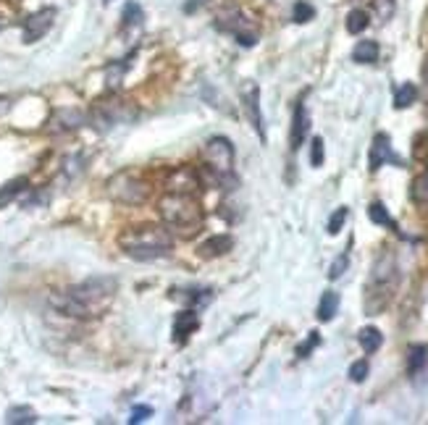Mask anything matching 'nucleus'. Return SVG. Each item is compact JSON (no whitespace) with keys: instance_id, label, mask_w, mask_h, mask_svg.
Returning a JSON list of instances; mask_svg holds the SVG:
<instances>
[{"instance_id":"37","label":"nucleus","mask_w":428,"mask_h":425,"mask_svg":"<svg viewBox=\"0 0 428 425\" xmlns=\"http://www.w3.org/2000/svg\"><path fill=\"white\" fill-rule=\"evenodd\" d=\"M0 111H5V100H0Z\"/></svg>"},{"instance_id":"21","label":"nucleus","mask_w":428,"mask_h":425,"mask_svg":"<svg viewBox=\"0 0 428 425\" xmlns=\"http://www.w3.org/2000/svg\"><path fill=\"white\" fill-rule=\"evenodd\" d=\"M379 58V43L376 40H360L354 45L352 50V60L354 63H373Z\"/></svg>"},{"instance_id":"13","label":"nucleus","mask_w":428,"mask_h":425,"mask_svg":"<svg viewBox=\"0 0 428 425\" xmlns=\"http://www.w3.org/2000/svg\"><path fill=\"white\" fill-rule=\"evenodd\" d=\"M50 124H53L50 126L53 132H71V129H79L85 124V113L76 111V108H60V111L53 113Z\"/></svg>"},{"instance_id":"1","label":"nucleus","mask_w":428,"mask_h":425,"mask_svg":"<svg viewBox=\"0 0 428 425\" xmlns=\"http://www.w3.org/2000/svg\"><path fill=\"white\" fill-rule=\"evenodd\" d=\"M118 292V281L113 276H92V279L82 281L76 286H69L66 292H58L50 297V305L60 310L63 315L71 318H98L105 310L111 308L113 297Z\"/></svg>"},{"instance_id":"3","label":"nucleus","mask_w":428,"mask_h":425,"mask_svg":"<svg viewBox=\"0 0 428 425\" xmlns=\"http://www.w3.org/2000/svg\"><path fill=\"white\" fill-rule=\"evenodd\" d=\"M158 216L168 229H174L184 239H190L203 229V207H200V200L192 194L166 192L158 200Z\"/></svg>"},{"instance_id":"10","label":"nucleus","mask_w":428,"mask_h":425,"mask_svg":"<svg viewBox=\"0 0 428 425\" xmlns=\"http://www.w3.org/2000/svg\"><path fill=\"white\" fill-rule=\"evenodd\" d=\"M384 163H394V165H405L399 155H394V150H392V139L386 137L384 132L376 134L373 137V145H370V152H368V168L370 171H379Z\"/></svg>"},{"instance_id":"36","label":"nucleus","mask_w":428,"mask_h":425,"mask_svg":"<svg viewBox=\"0 0 428 425\" xmlns=\"http://www.w3.org/2000/svg\"><path fill=\"white\" fill-rule=\"evenodd\" d=\"M5 24H8V21H5V19H0V30H5Z\"/></svg>"},{"instance_id":"15","label":"nucleus","mask_w":428,"mask_h":425,"mask_svg":"<svg viewBox=\"0 0 428 425\" xmlns=\"http://www.w3.org/2000/svg\"><path fill=\"white\" fill-rule=\"evenodd\" d=\"M197 325H200V318H197V312L194 310H184V312H179L177 323H174V341H187L190 334L197 331Z\"/></svg>"},{"instance_id":"29","label":"nucleus","mask_w":428,"mask_h":425,"mask_svg":"<svg viewBox=\"0 0 428 425\" xmlns=\"http://www.w3.org/2000/svg\"><path fill=\"white\" fill-rule=\"evenodd\" d=\"M347 216H350V210L347 207H339L331 218H328V226H326V231L328 234H339L341 231V226H344V220H347Z\"/></svg>"},{"instance_id":"22","label":"nucleus","mask_w":428,"mask_h":425,"mask_svg":"<svg viewBox=\"0 0 428 425\" xmlns=\"http://www.w3.org/2000/svg\"><path fill=\"white\" fill-rule=\"evenodd\" d=\"M418 100V87H415L413 82H407V84H402L397 89V95H394V108L397 111H405V108H410V105Z\"/></svg>"},{"instance_id":"19","label":"nucleus","mask_w":428,"mask_h":425,"mask_svg":"<svg viewBox=\"0 0 428 425\" xmlns=\"http://www.w3.org/2000/svg\"><path fill=\"white\" fill-rule=\"evenodd\" d=\"M337 310H339V294L337 292H324L321 302H318V321L321 323L334 321Z\"/></svg>"},{"instance_id":"4","label":"nucleus","mask_w":428,"mask_h":425,"mask_svg":"<svg viewBox=\"0 0 428 425\" xmlns=\"http://www.w3.org/2000/svg\"><path fill=\"white\" fill-rule=\"evenodd\" d=\"M200 181L207 187H218V189H234V147L226 137H213L203 147V171Z\"/></svg>"},{"instance_id":"26","label":"nucleus","mask_w":428,"mask_h":425,"mask_svg":"<svg viewBox=\"0 0 428 425\" xmlns=\"http://www.w3.org/2000/svg\"><path fill=\"white\" fill-rule=\"evenodd\" d=\"M426 360H428V347H423V344L410 347V354H407V370H410V376L426 365Z\"/></svg>"},{"instance_id":"16","label":"nucleus","mask_w":428,"mask_h":425,"mask_svg":"<svg viewBox=\"0 0 428 425\" xmlns=\"http://www.w3.org/2000/svg\"><path fill=\"white\" fill-rule=\"evenodd\" d=\"M142 27V8L139 3H126L124 11H121V32L129 34L132 30H139Z\"/></svg>"},{"instance_id":"2","label":"nucleus","mask_w":428,"mask_h":425,"mask_svg":"<svg viewBox=\"0 0 428 425\" xmlns=\"http://www.w3.org/2000/svg\"><path fill=\"white\" fill-rule=\"evenodd\" d=\"M118 247L124 249V255H129L132 260L148 263V260H158L171 252V234L153 226V223H142V226H132L124 234L118 236Z\"/></svg>"},{"instance_id":"33","label":"nucleus","mask_w":428,"mask_h":425,"mask_svg":"<svg viewBox=\"0 0 428 425\" xmlns=\"http://www.w3.org/2000/svg\"><path fill=\"white\" fill-rule=\"evenodd\" d=\"M321 344V336H318V331H311V336H308V341H302L300 347H297V357H308V354L315 349Z\"/></svg>"},{"instance_id":"25","label":"nucleus","mask_w":428,"mask_h":425,"mask_svg":"<svg viewBox=\"0 0 428 425\" xmlns=\"http://www.w3.org/2000/svg\"><path fill=\"white\" fill-rule=\"evenodd\" d=\"M5 423L14 425H27V423H37V415L32 407H11L5 412Z\"/></svg>"},{"instance_id":"27","label":"nucleus","mask_w":428,"mask_h":425,"mask_svg":"<svg viewBox=\"0 0 428 425\" xmlns=\"http://www.w3.org/2000/svg\"><path fill=\"white\" fill-rule=\"evenodd\" d=\"M415 203H428V171L413 181V189H410Z\"/></svg>"},{"instance_id":"35","label":"nucleus","mask_w":428,"mask_h":425,"mask_svg":"<svg viewBox=\"0 0 428 425\" xmlns=\"http://www.w3.org/2000/svg\"><path fill=\"white\" fill-rule=\"evenodd\" d=\"M200 3H205V0H187V3H184V11H187V14H192Z\"/></svg>"},{"instance_id":"30","label":"nucleus","mask_w":428,"mask_h":425,"mask_svg":"<svg viewBox=\"0 0 428 425\" xmlns=\"http://www.w3.org/2000/svg\"><path fill=\"white\" fill-rule=\"evenodd\" d=\"M368 363L365 360H357V363H352L350 365V381H354V383H363L365 378H368Z\"/></svg>"},{"instance_id":"12","label":"nucleus","mask_w":428,"mask_h":425,"mask_svg":"<svg viewBox=\"0 0 428 425\" xmlns=\"http://www.w3.org/2000/svg\"><path fill=\"white\" fill-rule=\"evenodd\" d=\"M308 129H311V116H308L305 100H297L295 116H292V150H295V152L302 147V142H305Z\"/></svg>"},{"instance_id":"20","label":"nucleus","mask_w":428,"mask_h":425,"mask_svg":"<svg viewBox=\"0 0 428 425\" xmlns=\"http://www.w3.org/2000/svg\"><path fill=\"white\" fill-rule=\"evenodd\" d=\"M179 299H184V302H190L194 310L197 308H207L210 302H213V289H181V294H177Z\"/></svg>"},{"instance_id":"23","label":"nucleus","mask_w":428,"mask_h":425,"mask_svg":"<svg viewBox=\"0 0 428 425\" xmlns=\"http://www.w3.org/2000/svg\"><path fill=\"white\" fill-rule=\"evenodd\" d=\"M368 24H370V16H368V11H363V8H354V11H350V16H347V32H350V34L365 32Z\"/></svg>"},{"instance_id":"32","label":"nucleus","mask_w":428,"mask_h":425,"mask_svg":"<svg viewBox=\"0 0 428 425\" xmlns=\"http://www.w3.org/2000/svg\"><path fill=\"white\" fill-rule=\"evenodd\" d=\"M311 163H313V168H321L324 165V139L321 137H315L311 142Z\"/></svg>"},{"instance_id":"31","label":"nucleus","mask_w":428,"mask_h":425,"mask_svg":"<svg viewBox=\"0 0 428 425\" xmlns=\"http://www.w3.org/2000/svg\"><path fill=\"white\" fill-rule=\"evenodd\" d=\"M347 265H350V252H344V255H339L337 260H334V265H331V271H328V279H341L344 276V271H347Z\"/></svg>"},{"instance_id":"9","label":"nucleus","mask_w":428,"mask_h":425,"mask_svg":"<svg viewBox=\"0 0 428 425\" xmlns=\"http://www.w3.org/2000/svg\"><path fill=\"white\" fill-rule=\"evenodd\" d=\"M242 108H245V116L252 124V129L266 142V126H263V113H260V87L255 82H245V87H242Z\"/></svg>"},{"instance_id":"6","label":"nucleus","mask_w":428,"mask_h":425,"mask_svg":"<svg viewBox=\"0 0 428 425\" xmlns=\"http://www.w3.org/2000/svg\"><path fill=\"white\" fill-rule=\"evenodd\" d=\"M139 118V111L134 108L129 100H121V97H105L98 100L89 111V124L98 129V132H108L118 124H132Z\"/></svg>"},{"instance_id":"24","label":"nucleus","mask_w":428,"mask_h":425,"mask_svg":"<svg viewBox=\"0 0 428 425\" xmlns=\"http://www.w3.org/2000/svg\"><path fill=\"white\" fill-rule=\"evenodd\" d=\"M368 218L373 220V223H379V226H386V229H394V231H397V223H394V218L389 216V210H386L381 203H370Z\"/></svg>"},{"instance_id":"7","label":"nucleus","mask_w":428,"mask_h":425,"mask_svg":"<svg viewBox=\"0 0 428 425\" xmlns=\"http://www.w3.org/2000/svg\"><path fill=\"white\" fill-rule=\"evenodd\" d=\"M108 194L124 205H142L150 197V184L132 171H121L108 181Z\"/></svg>"},{"instance_id":"18","label":"nucleus","mask_w":428,"mask_h":425,"mask_svg":"<svg viewBox=\"0 0 428 425\" xmlns=\"http://www.w3.org/2000/svg\"><path fill=\"white\" fill-rule=\"evenodd\" d=\"M357 341H360V347H363V352L373 354L381 344H384V336H381V331L379 328H373V325H365V328H360V334H357Z\"/></svg>"},{"instance_id":"28","label":"nucleus","mask_w":428,"mask_h":425,"mask_svg":"<svg viewBox=\"0 0 428 425\" xmlns=\"http://www.w3.org/2000/svg\"><path fill=\"white\" fill-rule=\"evenodd\" d=\"M297 24H305V21H311L313 16H315V8H313L308 0H297L295 3V11H292Z\"/></svg>"},{"instance_id":"14","label":"nucleus","mask_w":428,"mask_h":425,"mask_svg":"<svg viewBox=\"0 0 428 425\" xmlns=\"http://www.w3.org/2000/svg\"><path fill=\"white\" fill-rule=\"evenodd\" d=\"M234 247V239L229 234H216V236H207L205 242L200 244V257H221V255H226L229 249Z\"/></svg>"},{"instance_id":"34","label":"nucleus","mask_w":428,"mask_h":425,"mask_svg":"<svg viewBox=\"0 0 428 425\" xmlns=\"http://www.w3.org/2000/svg\"><path fill=\"white\" fill-rule=\"evenodd\" d=\"M150 415H153V407H148V404H142V407H134V410H132V417H129V423H132V425L145 423Z\"/></svg>"},{"instance_id":"17","label":"nucleus","mask_w":428,"mask_h":425,"mask_svg":"<svg viewBox=\"0 0 428 425\" xmlns=\"http://www.w3.org/2000/svg\"><path fill=\"white\" fill-rule=\"evenodd\" d=\"M30 187V181L24 176H19V179H11V181H5L3 187H0V210L8 205V203H14L16 197L21 194V192Z\"/></svg>"},{"instance_id":"5","label":"nucleus","mask_w":428,"mask_h":425,"mask_svg":"<svg viewBox=\"0 0 428 425\" xmlns=\"http://www.w3.org/2000/svg\"><path fill=\"white\" fill-rule=\"evenodd\" d=\"M397 286V265L392 255L379 257V263L373 265V273L368 281V297H365V315H379L386 308V302L392 299Z\"/></svg>"},{"instance_id":"11","label":"nucleus","mask_w":428,"mask_h":425,"mask_svg":"<svg viewBox=\"0 0 428 425\" xmlns=\"http://www.w3.org/2000/svg\"><path fill=\"white\" fill-rule=\"evenodd\" d=\"M56 21V8H43L37 14H32L27 21H24V43H37L43 40L47 30L53 27Z\"/></svg>"},{"instance_id":"8","label":"nucleus","mask_w":428,"mask_h":425,"mask_svg":"<svg viewBox=\"0 0 428 425\" xmlns=\"http://www.w3.org/2000/svg\"><path fill=\"white\" fill-rule=\"evenodd\" d=\"M203 189V181H200V174L190 168V165H179L174 168L168 176H166V192H174V194H192L197 197Z\"/></svg>"}]
</instances>
